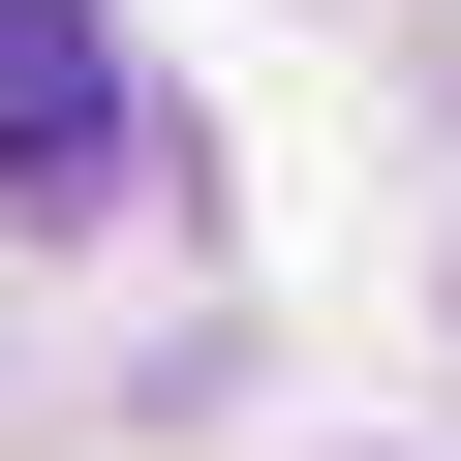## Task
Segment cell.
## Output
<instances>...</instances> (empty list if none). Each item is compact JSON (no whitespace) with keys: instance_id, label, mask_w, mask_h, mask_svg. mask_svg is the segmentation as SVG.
I'll use <instances>...</instances> for the list:
<instances>
[{"instance_id":"obj_1","label":"cell","mask_w":461,"mask_h":461,"mask_svg":"<svg viewBox=\"0 0 461 461\" xmlns=\"http://www.w3.org/2000/svg\"><path fill=\"white\" fill-rule=\"evenodd\" d=\"M0 185H123V32L93 0H0Z\"/></svg>"}]
</instances>
